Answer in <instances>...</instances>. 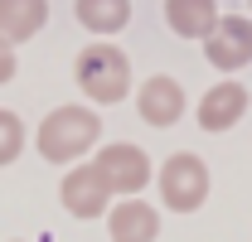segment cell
Segmentation results:
<instances>
[{
    "mask_svg": "<svg viewBox=\"0 0 252 242\" xmlns=\"http://www.w3.org/2000/svg\"><path fill=\"white\" fill-rule=\"evenodd\" d=\"M25 151V121L15 112H0V165H15Z\"/></svg>",
    "mask_w": 252,
    "mask_h": 242,
    "instance_id": "cell-13",
    "label": "cell"
},
{
    "mask_svg": "<svg viewBox=\"0 0 252 242\" xmlns=\"http://www.w3.org/2000/svg\"><path fill=\"white\" fill-rule=\"evenodd\" d=\"M93 170L102 175V184L112 189V199H136L146 184H151V155L131 141H117V146H102L93 160Z\"/></svg>",
    "mask_w": 252,
    "mask_h": 242,
    "instance_id": "cell-4",
    "label": "cell"
},
{
    "mask_svg": "<svg viewBox=\"0 0 252 242\" xmlns=\"http://www.w3.org/2000/svg\"><path fill=\"white\" fill-rule=\"evenodd\" d=\"M165 20L180 39H209L214 20H219V5L214 0H165Z\"/></svg>",
    "mask_w": 252,
    "mask_h": 242,
    "instance_id": "cell-11",
    "label": "cell"
},
{
    "mask_svg": "<svg viewBox=\"0 0 252 242\" xmlns=\"http://www.w3.org/2000/svg\"><path fill=\"white\" fill-rule=\"evenodd\" d=\"M243 112H248V88L233 83V78H223V83H214V88L204 92V102H199V126L219 136V131H233V126L243 121Z\"/></svg>",
    "mask_w": 252,
    "mask_h": 242,
    "instance_id": "cell-7",
    "label": "cell"
},
{
    "mask_svg": "<svg viewBox=\"0 0 252 242\" xmlns=\"http://www.w3.org/2000/svg\"><path fill=\"white\" fill-rule=\"evenodd\" d=\"M73 78H78V88L88 92V102H102V107H112V102H122L126 92H131V59H126L117 44H88L78 63H73Z\"/></svg>",
    "mask_w": 252,
    "mask_h": 242,
    "instance_id": "cell-2",
    "label": "cell"
},
{
    "mask_svg": "<svg viewBox=\"0 0 252 242\" xmlns=\"http://www.w3.org/2000/svg\"><path fill=\"white\" fill-rule=\"evenodd\" d=\"M204 54H209V63L219 73L248 68L252 63V20H243V15H219L214 30H209V39H204Z\"/></svg>",
    "mask_w": 252,
    "mask_h": 242,
    "instance_id": "cell-5",
    "label": "cell"
},
{
    "mask_svg": "<svg viewBox=\"0 0 252 242\" xmlns=\"http://www.w3.org/2000/svg\"><path fill=\"white\" fill-rule=\"evenodd\" d=\"M59 199H63V209L73 213V218H102V213L112 209V189L102 184V175L93 170V160L88 165H73L63 175Z\"/></svg>",
    "mask_w": 252,
    "mask_h": 242,
    "instance_id": "cell-6",
    "label": "cell"
},
{
    "mask_svg": "<svg viewBox=\"0 0 252 242\" xmlns=\"http://www.w3.org/2000/svg\"><path fill=\"white\" fill-rule=\"evenodd\" d=\"M136 107H141V117L151 121V126H175V121L185 117V88L175 83V78H146L141 92H136Z\"/></svg>",
    "mask_w": 252,
    "mask_h": 242,
    "instance_id": "cell-9",
    "label": "cell"
},
{
    "mask_svg": "<svg viewBox=\"0 0 252 242\" xmlns=\"http://www.w3.org/2000/svg\"><path fill=\"white\" fill-rule=\"evenodd\" d=\"M10 78H15V49L0 39V83H10Z\"/></svg>",
    "mask_w": 252,
    "mask_h": 242,
    "instance_id": "cell-14",
    "label": "cell"
},
{
    "mask_svg": "<svg viewBox=\"0 0 252 242\" xmlns=\"http://www.w3.org/2000/svg\"><path fill=\"white\" fill-rule=\"evenodd\" d=\"M248 5H252V0H248Z\"/></svg>",
    "mask_w": 252,
    "mask_h": 242,
    "instance_id": "cell-15",
    "label": "cell"
},
{
    "mask_svg": "<svg viewBox=\"0 0 252 242\" xmlns=\"http://www.w3.org/2000/svg\"><path fill=\"white\" fill-rule=\"evenodd\" d=\"M73 15L93 34H117L131 20V0H73Z\"/></svg>",
    "mask_w": 252,
    "mask_h": 242,
    "instance_id": "cell-12",
    "label": "cell"
},
{
    "mask_svg": "<svg viewBox=\"0 0 252 242\" xmlns=\"http://www.w3.org/2000/svg\"><path fill=\"white\" fill-rule=\"evenodd\" d=\"M97 136H102V117L93 107H54L39 121V141L34 146H39V155L49 165H73V160H83L97 146Z\"/></svg>",
    "mask_w": 252,
    "mask_h": 242,
    "instance_id": "cell-1",
    "label": "cell"
},
{
    "mask_svg": "<svg viewBox=\"0 0 252 242\" xmlns=\"http://www.w3.org/2000/svg\"><path fill=\"white\" fill-rule=\"evenodd\" d=\"M107 233H112V242H156L160 209L141 204V199H122L117 209H107Z\"/></svg>",
    "mask_w": 252,
    "mask_h": 242,
    "instance_id": "cell-8",
    "label": "cell"
},
{
    "mask_svg": "<svg viewBox=\"0 0 252 242\" xmlns=\"http://www.w3.org/2000/svg\"><path fill=\"white\" fill-rule=\"evenodd\" d=\"M49 20V0H0V39L15 49L44 30Z\"/></svg>",
    "mask_w": 252,
    "mask_h": 242,
    "instance_id": "cell-10",
    "label": "cell"
},
{
    "mask_svg": "<svg viewBox=\"0 0 252 242\" xmlns=\"http://www.w3.org/2000/svg\"><path fill=\"white\" fill-rule=\"evenodd\" d=\"M156 189H160V204L170 213H194L209 199V165L199 155H189V151L170 155L160 165V175H156Z\"/></svg>",
    "mask_w": 252,
    "mask_h": 242,
    "instance_id": "cell-3",
    "label": "cell"
}]
</instances>
